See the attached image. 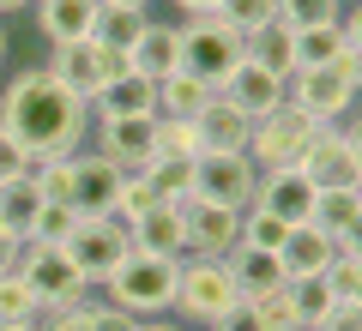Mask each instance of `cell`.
I'll return each instance as SVG.
<instances>
[{"label": "cell", "mask_w": 362, "mask_h": 331, "mask_svg": "<svg viewBox=\"0 0 362 331\" xmlns=\"http://www.w3.org/2000/svg\"><path fill=\"white\" fill-rule=\"evenodd\" d=\"M0 127L13 133L30 157H73V151H85L90 102L73 97L42 66H30V73H18L13 85L0 90Z\"/></svg>", "instance_id": "obj_1"}, {"label": "cell", "mask_w": 362, "mask_h": 331, "mask_svg": "<svg viewBox=\"0 0 362 331\" xmlns=\"http://www.w3.org/2000/svg\"><path fill=\"white\" fill-rule=\"evenodd\" d=\"M356 90H362V61L356 54H338L332 66H296L284 78V102L302 109L308 121H320V127L356 115Z\"/></svg>", "instance_id": "obj_2"}, {"label": "cell", "mask_w": 362, "mask_h": 331, "mask_svg": "<svg viewBox=\"0 0 362 331\" xmlns=\"http://www.w3.org/2000/svg\"><path fill=\"white\" fill-rule=\"evenodd\" d=\"M175 271L181 259H151V253H127L115 271L103 277L109 289V307H121V313L133 319H157L175 307Z\"/></svg>", "instance_id": "obj_3"}, {"label": "cell", "mask_w": 362, "mask_h": 331, "mask_svg": "<svg viewBox=\"0 0 362 331\" xmlns=\"http://www.w3.org/2000/svg\"><path fill=\"white\" fill-rule=\"evenodd\" d=\"M175 30H181V73L199 78L206 90L230 85V73L242 66V30H230L218 13H199L187 25H175Z\"/></svg>", "instance_id": "obj_4"}, {"label": "cell", "mask_w": 362, "mask_h": 331, "mask_svg": "<svg viewBox=\"0 0 362 331\" xmlns=\"http://www.w3.org/2000/svg\"><path fill=\"white\" fill-rule=\"evenodd\" d=\"M235 301H242V295H235L230 259H181V271H175V307H169L181 325H206L211 331Z\"/></svg>", "instance_id": "obj_5"}, {"label": "cell", "mask_w": 362, "mask_h": 331, "mask_svg": "<svg viewBox=\"0 0 362 331\" xmlns=\"http://www.w3.org/2000/svg\"><path fill=\"white\" fill-rule=\"evenodd\" d=\"M296 169L314 181V187H362V139H356V115H350V121H332V127L314 133Z\"/></svg>", "instance_id": "obj_6"}, {"label": "cell", "mask_w": 362, "mask_h": 331, "mask_svg": "<svg viewBox=\"0 0 362 331\" xmlns=\"http://www.w3.org/2000/svg\"><path fill=\"white\" fill-rule=\"evenodd\" d=\"M314 133H320V121H308L302 109L284 102V109H272L266 121H254V133H247V163H254L259 175H272V169H296Z\"/></svg>", "instance_id": "obj_7"}, {"label": "cell", "mask_w": 362, "mask_h": 331, "mask_svg": "<svg viewBox=\"0 0 362 331\" xmlns=\"http://www.w3.org/2000/svg\"><path fill=\"white\" fill-rule=\"evenodd\" d=\"M49 78H61L73 97H97V90L109 85L115 73H127V54H115V49H103L97 37H78V42H54L49 49V66H42Z\"/></svg>", "instance_id": "obj_8"}, {"label": "cell", "mask_w": 362, "mask_h": 331, "mask_svg": "<svg viewBox=\"0 0 362 331\" xmlns=\"http://www.w3.org/2000/svg\"><path fill=\"white\" fill-rule=\"evenodd\" d=\"M18 277L30 283V295H37L42 307H66V301H85L90 295V283L78 277V265L66 259V247H49V241H25Z\"/></svg>", "instance_id": "obj_9"}, {"label": "cell", "mask_w": 362, "mask_h": 331, "mask_svg": "<svg viewBox=\"0 0 362 331\" xmlns=\"http://www.w3.org/2000/svg\"><path fill=\"white\" fill-rule=\"evenodd\" d=\"M61 247H66V259L78 265L85 283H103L109 271L133 253V247H127V223H115V217H78L73 235H66Z\"/></svg>", "instance_id": "obj_10"}, {"label": "cell", "mask_w": 362, "mask_h": 331, "mask_svg": "<svg viewBox=\"0 0 362 331\" xmlns=\"http://www.w3.org/2000/svg\"><path fill=\"white\" fill-rule=\"evenodd\" d=\"M254 187H259V169L247 157H230V151H199L194 157V193L187 199H211L223 211H247L254 205Z\"/></svg>", "instance_id": "obj_11"}, {"label": "cell", "mask_w": 362, "mask_h": 331, "mask_svg": "<svg viewBox=\"0 0 362 331\" xmlns=\"http://www.w3.org/2000/svg\"><path fill=\"white\" fill-rule=\"evenodd\" d=\"M181 259H223L235 247L242 211H223L211 199H181Z\"/></svg>", "instance_id": "obj_12"}, {"label": "cell", "mask_w": 362, "mask_h": 331, "mask_svg": "<svg viewBox=\"0 0 362 331\" xmlns=\"http://www.w3.org/2000/svg\"><path fill=\"white\" fill-rule=\"evenodd\" d=\"M97 157H109L115 169H145L151 163V133H157V115H97Z\"/></svg>", "instance_id": "obj_13"}, {"label": "cell", "mask_w": 362, "mask_h": 331, "mask_svg": "<svg viewBox=\"0 0 362 331\" xmlns=\"http://www.w3.org/2000/svg\"><path fill=\"white\" fill-rule=\"evenodd\" d=\"M121 181H127V169H115L109 157L73 151V199H66V205H73L78 217H109V211H115Z\"/></svg>", "instance_id": "obj_14"}, {"label": "cell", "mask_w": 362, "mask_h": 331, "mask_svg": "<svg viewBox=\"0 0 362 331\" xmlns=\"http://www.w3.org/2000/svg\"><path fill=\"white\" fill-rule=\"evenodd\" d=\"M308 205H314V181L302 169H272L254 187V211L284 217V223H308Z\"/></svg>", "instance_id": "obj_15"}, {"label": "cell", "mask_w": 362, "mask_h": 331, "mask_svg": "<svg viewBox=\"0 0 362 331\" xmlns=\"http://www.w3.org/2000/svg\"><path fill=\"white\" fill-rule=\"evenodd\" d=\"M194 133H199V151H230V157H247V133H254V121H247L235 102H223L218 90H211L206 109L194 115Z\"/></svg>", "instance_id": "obj_16"}, {"label": "cell", "mask_w": 362, "mask_h": 331, "mask_svg": "<svg viewBox=\"0 0 362 331\" xmlns=\"http://www.w3.org/2000/svg\"><path fill=\"white\" fill-rule=\"evenodd\" d=\"M127 73L151 78V85H157V78H169V73H181V30L145 18V30L133 37V49H127Z\"/></svg>", "instance_id": "obj_17"}, {"label": "cell", "mask_w": 362, "mask_h": 331, "mask_svg": "<svg viewBox=\"0 0 362 331\" xmlns=\"http://www.w3.org/2000/svg\"><path fill=\"white\" fill-rule=\"evenodd\" d=\"M332 253H338V241H332L326 229H314V223H290L284 247H278L284 283H296V277H320V271L332 265Z\"/></svg>", "instance_id": "obj_18"}, {"label": "cell", "mask_w": 362, "mask_h": 331, "mask_svg": "<svg viewBox=\"0 0 362 331\" xmlns=\"http://www.w3.org/2000/svg\"><path fill=\"white\" fill-rule=\"evenodd\" d=\"M218 97H223V102H235L247 121H266L272 109H284V78H272V73H259L254 61H242Z\"/></svg>", "instance_id": "obj_19"}, {"label": "cell", "mask_w": 362, "mask_h": 331, "mask_svg": "<svg viewBox=\"0 0 362 331\" xmlns=\"http://www.w3.org/2000/svg\"><path fill=\"white\" fill-rule=\"evenodd\" d=\"M127 247L151 259H181V211L175 205H151L145 217L127 223Z\"/></svg>", "instance_id": "obj_20"}, {"label": "cell", "mask_w": 362, "mask_h": 331, "mask_svg": "<svg viewBox=\"0 0 362 331\" xmlns=\"http://www.w3.org/2000/svg\"><path fill=\"white\" fill-rule=\"evenodd\" d=\"M242 61H254L259 73H272V78H290L296 73V30L290 25H259V30H247L242 37Z\"/></svg>", "instance_id": "obj_21"}, {"label": "cell", "mask_w": 362, "mask_h": 331, "mask_svg": "<svg viewBox=\"0 0 362 331\" xmlns=\"http://www.w3.org/2000/svg\"><path fill=\"white\" fill-rule=\"evenodd\" d=\"M230 277H235V295L242 301H266L272 289H284V265L278 253H259V247H230Z\"/></svg>", "instance_id": "obj_22"}, {"label": "cell", "mask_w": 362, "mask_h": 331, "mask_svg": "<svg viewBox=\"0 0 362 331\" xmlns=\"http://www.w3.org/2000/svg\"><path fill=\"white\" fill-rule=\"evenodd\" d=\"M308 223L338 235H356L362 229V187H314V205H308Z\"/></svg>", "instance_id": "obj_23"}, {"label": "cell", "mask_w": 362, "mask_h": 331, "mask_svg": "<svg viewBox=\"0 0 362 331\" xmlns=\"http://www.w3.org/2000/svg\"><path fill=\"white\" fill-rule=\"evenodd\" d=\"M37 6V30L54 42H78L90 37V25H97V0H30Z\"/></svg>", "instance_id": "obj_24"}, {"label": "cell", "mask_w": 362, "mask_h": 331, "mask_svg": "<svg viewBox=\"0 0 362 331\" xmlns=\"http://www.w3.org/2000/svg\"><path fill=\"white\" fill-rule=\"evenodd\" d=\"M90 115H157V85L139 73H115L90 97Z\"/></svg>", "instance_id": "obj_25"}, {"label": "cell", "mask_w": 362, "mask_h": 331, "mask_svg": "<svg viewBox=\"0 0 362 331\" xmlns=\"http://www.w3.org/2000/svg\"><path fill=\"white\" fill-rule=\"evenodd\" d=\"M42 193H37V181L30 175H18V181H0V223L18 235V241H30V229H37V217H42Z\"/></svg>", "instance_id": "obj_26"}, {"label": "cell", "mask_w": 362, "mask_h": 331, "mask_svg": "<svg viewBox=\"0 0 362 331\" xmlns=\"http://www.w3.org/2000/svg\"><path fill=\"white\" fill-rule=\"evenodd\" d=\"M206 97L211 90L199 85V78H187V73L157 78V121H194L199 109H206Z\"/></svg>", "instance_id": "obj_27"}, {"label": "cell", "mask_w": 362, "mask_h": 331, "mask_svg": "<svg viewBox=\"0 0 362 331\" xmlns=\"http://www.w3.org/2000/svg\"><path fill=\"white\" fill-rule=\"evenodd\" d=\"M133 175H145V187L157 193V205H181L194 193V163H181V157H151V163L133 169Z\"/></svg>", "instance_id": "obj_28"}, {"label": "cell", "mask_w": 362, "mask_h": 331, "mask_svg": "<svg viewBox=\"0 0 362 331\" xmlns=\"http://www.w3.org/2000/svg\"><path fill=\"white\" fill-rule=\"evenodd\" d=\"M284 295H290V313H296V331H314L338 307L332 289H326V277H296V283H284Z\"/></svg>", "instance_id": "obj_29"}, {"label": "cell", "mask_w": 362, "mask_h": 331, "mask_svg": "<svg viewBox=\"0 0 362 331\" xmlns=\"http://www.w3.org/2000/svg\"><path fill=\"white\" fill-rule=\"evenodd\" d=\"M145 18H151V13H127V6H97V25H90V37L103 42V49L127 54V49H133V37L145 30Z\"/></svg>", "instance_id": "obj_30"}, {"label": "cell", "mask_w": 362, "mask_h": 331, "mask_svg": "<svg viewBox=\"0 0 362 331\" xmlns=\"http://www.w3.org/2000/svg\"><path fill=\"white\" fill-rule=\"evenodd\" d=\"M30 319H42V301L18 271H0V325H30Z\"/></svg>", "instance_id": "obj_31"}, {"label": "cell", "mask_w": 362, "mask_h": 331, "mask_svg": "<svg viewBox=\"0 0 362 331\" xmlns=\"http://www.w3.org/2000/svg\"><path fill=\"white\" fill-rule=\"evenodd\" d=\"M284 235H290L284 217H266V211H254V205H247V211H242V229H235V247H259V253H278V247H284Z\"/></svg>", "instance_id": "obj_32"}, {"label": "cell", "mask_w": 362, "mask_h": 331, "mask_svg": "<svg viewBox=\"0 0 362 331\" xmlns=\"http://www.w3.org/2000/svg\"><path fill=\"white\" fill-rule=\"evenodd\" d=\"M151 157H181V163H194V157H199V133H194V121H157V133H151Z\"/></svg>", "instance_id": "obj_33"}, {"label": "cell", "mask_w": 362, "mask_h": 331, "mask_svg": "<svg viewBox=\"0 0 362 331\" xmlns=\"http://www.w3.org/2000/svg\"><path fill=\"white\" fill-rule=\"evenodd\" d=\"M278 25H290V30L338 25V0H278Z\"/></svg>", "instance_id": "obj_34"}, {"label": "cell", "mask_w": 362, "mask_h": 331, "mask_svg": "<svg viewBox=\"0 0 362 331\" xmlns=\"http://www.w3.org/2000/svg\"><path fill=\"white\" fill-rule=\"evenodd\" d=\"M218 18H223L230 30H242V37H247V30H259V25H272V18H278V0H223Z\"/></svg>", "instance_id": "obj_35"}, {"label": "cell", "mask_w": 362, "mask_h": 331, "mask_svg": "<svg viewBox=\"0 0 362 331\" xmlns=\"http://www.w3.org/2000/svg\"><path fill=\"white\" fill-rule=\"evenodd\" d=\"M42 331H97V301H66V307H42L37 319Z\"/></svg>", "instance_id": "obj_36"}, {"label": "cell", "mask_w": 362, "mask_h": 331, "mask_svg": "<svg viewBox=\"0 0 362 331\" xmlns=\"http://www.w3.org/2000/svg\"><path fill=\"white\" fill-rule=\"evenodd\" d=\"M151 205H157V193L145 187V175H127V181H121V193H115V211H109V217H115V223H133V217H145Z\"/></svg>", "instance_id": "obj_37"}, {"label": "cell", "mask_w": 362, "mask_h": 331, "mask_svg": "<svg viewBox=\"0 0 362 331\" xmlns=\"http://www.w3.org/2000/svg\"><path fill=\"white\" fill-rule=\"evenodd\" d=\"M73 223H78V211H73V205H42V217H37V229H30V241L61 247L66 235H73Z\"/></svg>", "instance_id": "obj_38"}, {"label": "cell", "mask_w": 362, "mask_h": 331, "mask_svg": "<svg viewBox=\"0 0 362 331\" xmlns=\"http://www.w3.org/2000/svg\"><path fill=\"white\" fill-rule=\"evenodd\" d=\"M18 175H30V151L0 127V181H18Z\"/></svg>", "instance_id": "obj_39"}, {"label": "cell", "mask_w": 362, "mask_h": 331, "mask_svg": "<svg viewBox=\"0 0 362 331\" xmlns=\"http://www.w3.org/2000/svg\"><path fill=\"white\" fill-rule=\"evenodd\" d=\"M259 319H266V331H296V313H290V295L284 289H272L266 301H254Z\"/></svg>", "instance_id": "obj_40"}, {"label": "cell", "mask_w": 362, "mask_h": 331, "mask_svg": "<svg viewBox=\"0 0 362 331\" xmlns=\"http://www.w3.org/2000/svg\"><path fill=\"white\" fill-rule=\"evenodd\" d=\"M211 331H266V319H259V307H254V301H235Z\"/></svg>", "instance_id": "obj_41"}, {"label": "cell", "mask_w": 362, "mask_h": 331, "mask_svg": "<svg viewBox=\"0 0 362 331\" xmlns=\"http://www.w3.org/2000/svg\"><path fill=\"white\" fill-rule=\"evenodd\" d=\"M97 331H139V319L121 313V307H109V301H97Z\"/></svg>", "instance_id": "obj_42"}, {"label": "cell", "mask_w": 362, "mask_h": 331, "mask_svg": "<svg viewBox=\"0 0 362 331\" xmlns=\"http://www.w3.org/2000/svg\"><path fill=\"white\" fill-rule=\"evenodd\" d=\"M314 331H362V307H332Z\"/></svg>", "instance_id": "obj_43"}, {"label": "cell", "mask_w": 362, "mask_h": 331, "mask_svg": "<svg viewBox=\"0 0 362 331\" xmlns=\"http://www.w3.org/2000/svg\"><path fill=\"white\" fill-rule=\"evenodd\" d=\"M18 253H25V241H18V235L0 223V271H18Z\"/></svg>", "instance_id": "obj_44"}, {"label": "cell", "mask_w": 362, "mask_h": 331, "mask_svg": "<svg viewBox=\"0 0 362 331\" xmlns=\"http://www.w3.org/2000/svg\"><path fill=\"white\" fill-rule=\"evenodd\" d=\"M175 6H181V13H187V18H199V13H218L223 0H175Z\"/></svg>", "instance_id": "obj_45"}, {"label": "cell", "mask_w": 362, "mask_h": 331, "mask_svg": "<svg viewBox=\"0 0 362 331\" xmlns=\"http://www.w3.org/2000/svg\"><path fill=\"white\" fill-rule=\"evenodd\" d=\"M139 331H187V325H181V319H163V313H157V319H139Z\"/></svg>", "instance_id": "obj_46"}, {"label": "cell", "mask_w": 362, "mask_h": 331, "mask_svg": "<svg viewBox=\"0 0 362 331\" xmlns=\"http://www.w3.org/2000/svg\"><path fill=\"white\" fill-rule=\"evenodd\" d=\"M97 6H127V13H151V0H97Z\"/></svg>", "instance_id": "obj_47"}, {"label": "cell", "mask_w": 362, "mask_h": 331, "mask_svg": "<svg viewBox=\"0 0 362 331\" xmlns=\"http://www.w3.org/2000/svg\"><path fill=\"white\" fill-rule=\"evenodd\" d=\"M25 6H30V0H0V18H6V13H25Z\"/></svg>", "instance_id": "obj_48"}, {"label": "cell", "mask_w": 362, "mask_h": 331, "mask_svg": "<svg viewBox=\"0 0 362 331\" xmlns=\"http://www.w3.org/2000/svg\"><path fill=\"white\" fill-rule=\"evenodd\" d=\"M0 331H42V325H37V319H30V325H0Z\"/></svg>", "instance_id": "obj_49"}, {"label": "cell", "mask_w": 362, "mask_h": 331, "mask_svg": "<svg viewBox=\"0 0 362 331\" xmlns=\"http://www.w3.org/2000/svg\"><path fill=\"white\" fill-rule=\"evenodd\" d=\"M0 61H6V25H0Z\"/></svg>", "instance_id": "obj_50"}]
</instances>
